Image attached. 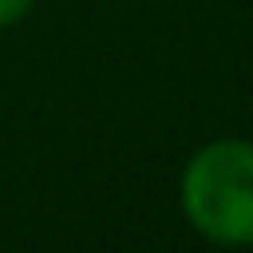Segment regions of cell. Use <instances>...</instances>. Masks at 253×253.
I'll use <instances>...</instances> for the list:
<instances>
[{
    "instance_id": "6da1fadb",
    "label": "cell",
    "mask_w": 253,
    "mask_h": 253,
    "mask_svg": "<svg viewBox=\"0 0 253 253\" xmlns=\"http://www.w3.org/2000/svg\"><path fill=\"white\" fill-rule=\"evenodd\" d=\"M182 210L198 233L221 245L253 241V142L202 146L182 174Z\"/></svg>"
},
{
    "instance_id": "7a4b0ae2",
    "label": "cell",
    "mask_w": 253,
    "mask_h": 253,
    "mask_svg": "<svg viewBox=\"0 0 253 253\" xmlns=\"http://www.w3.org/2000/svg\"><path fill=\"white\" fill-rule=\"evenodd\" d=\"M28 8H32V0H0V28L4 24H16Z\"/></svg>"
}]
</instances>
